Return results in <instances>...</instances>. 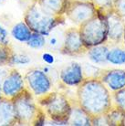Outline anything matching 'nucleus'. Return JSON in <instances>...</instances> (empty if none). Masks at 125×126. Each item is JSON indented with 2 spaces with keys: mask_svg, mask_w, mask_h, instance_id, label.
<instances>
[{
  "mask_svg": "<svg viewBox=\"0 0 125 126\" xmlns=\"http://www.w3.org/2000/svg\"><path fill=\"white\" fill-rule=\"evenodd\" d=\"M77 102L91 119L106 114L113 106L111 92L98 77L85 78L77 87Z\"/></svg>",
  "mask_w": 125,
  "mask_h": 126,
  "instance_id": "f257e3e1",
  "label": "nucleus"
},
{
  "mask_svg": "<svg viewBox=\"0 0 125 126\" xmlns=\"http://www.w3.org/2000/svg\"><path fill=\"white\" fill-rule=\"evenodd\" d=\"M12 101L17 119V124L37 126L45 123V111L34 100V95L27 88Z\"/></svg>",
  "mask_w": 125,
  "mask_h": 126,
  "instance_id": "f03ea898",
  "label": "nucleus"
},
{
  "mask_svg": "<svg viewBox=\"0 0 125 126\" xmlns=\"http://www.w3.org/2000/svg\"><path fill=\"white\" fill-rule=\"evenodd\" d=\"M38 103L50 121L60 123L61 125H68L72 103L66 95L60 92H48L38 98Z\"/></svg>",
  "mask_w": 125,
  "mask_h": 126,
  "instance_id": "7ed1b4c3",
  "label": "nucleus"
},
{
  "mask_svg": "<svg viewBox=\"0 0 125 126\" xmlns=\"http://www.w3.org/2000/svg\"><path fill=\"white\" fill-rule=\"evenodd\" d=\"M64 16H56L47 13L39 6L38 2L26 10L24 21L29 27L32 32L47 36L55 28L64 22Z\"/></svg>",
  "mask_w": 125,
  "mask_h": 126,
  "instance_id": "20e7f679",
  "label": "nucleus"
},
{
  "mask_svg": "<svg viewBox=\"0 0 125 126\" xmlns=\"http://www.w3.org/2000/svg\"><path fill=\"white\" fill-rule=\"evenodd\" d=\"M108 29L107 18L99 14L78 26L82 42L88 49L94 46L106 43L108 40Z\"/></svg>",
  "mask_w": 125,
  "mask_h": 126,
  "instance_id": "39448f33",
  "label": "nucleus"
},
{
  "mask_svg": "<svg viewBox=\"0 0 125 126\" xmlns=\"http://www.w3.org/2000/svg\"><path fill=\"white\" fill-rule=\"evenodd\" d=\"M26 87L35 97H41L50 92L52 82L45 71L38 69L28 70L25 75Z\"/></svg>",
  "mask_w": 125,
  "mask_h": 126,
  "instance_id": "423d86ee",
  "label": "nucleus"
},
{
  "mask_svg": "<svg viewBox=\"0 0 125 126\" xmlns=\"http://www.w3.org/2000/svg\"><path fill=\"white\" fill-rule=\"evenodd\" d=\"M98 15L97 9L92 2H79L70 0L66 17L76 25H81Z\"/></svg>",
  "mask_w": 125,
  "mask_h": 126,
  "instance_id": "0eeeda50",
  "label": "nucleus"
},
{
  "mask_svg": "<svg viewBox=\"0 0 125 126\" xmlns=\"http://www.w3.org/2000/svg\"><path fill=\"white\" fill-rule=\"evenodd\" d=\"M60 52L68 56H81L88 52V48L82 42L78 28H69L65 30Z\"/></svg>",
  "mask_w": 125,
  "mask_h": 126,
  "instance_id": "6e6552de",
  "label": "nucleus"
},
{
  "mask_svg": "<svg viewBox=\"0 0 125 126\" xmlns=\"http://www.w3.org/2000/svg\"><path fill=\"white\" fill-rule=\"evenodd\" d=\"M25 79L16 69H11L1 84V92L3 97L13 100L25 89Z\"/></svg>",
  "mask_w": 125,
  "mask_h": 126,
  "instance_id": "1a4fd4ad",
  "label": "nucleus"
},
{
  "mask_svg": "<svg viewBox=\"0 0 125 126\" xmlns=\"http://www.w3.org/2000/svg\"><path fill=\"white\" fill-rule=\"evenodd\" d=\"M60 81L69 87H78L85 79L83 69L78 62H71L66 65L60 74Z\"/></svg>",
  "mask_w": 125,
  "mask_h": 126,
  "instance_id": "9d476101",
  "label": "nucleus"
},
{
  "mask_svg": "<svg viewBox=\"0 0 125 126\" xmlns=\"http://www.w3.org/2000/svg\"><path fill=\"white\" fill-rule=\"evenodd\" d=\"M98 78L111 92L125 87V69H105L101 71Z\"/></svg>",
  "mask_w": 125,
  "mask_h": 126,
  "instance_id": "9b49d317",
  "label": "nucleus"
},
{
  "mask_svg": "<svg viewBox=\"0 0 125 126\" xmlns=\"http://www.w3.org/2000/svg\"><path fill=\"white\" fill-rule=\"evenodd\" d=\"M108 21V39L114 43H120L123 40L125 30V21L123 17L118 16L115 12L106 17Z\"/></svg>",
  "mask_w": 125,
  "mask_h": 126,
  "instance_id": "f8f14e48",
  "label": "nucleus"
},
{
  "mask_svg": "<svg viewBox=\"0 0 125 126\" xmlns=\"http://www.w3.org/2000/svg\"><path fill=\"white\" fill-rule=\"evenodd\" d=\"M17 124L14 103L11 99L2 97L0 99V126Z\"/></svg>",
  "mask_w": 125,
  "mask_h": 126,
  "instance_id": "ddd939ff",
  "label": "nucleus"
},
{
  "mask_svg": "<svg viewBox=\"0 0 125 126\" xmlns=\"http://www.w3.org/2000/svg\"><path fill=\"white\" fill-rule=\"evenodd\" d=\"M37 2L45 11L51 15L64 16L70 0H37Z\"/></svg>",
  "mask_w": 125,
  "mask_h": 126,
  "instance_id": "4468645a",
  "label": "nucleus"
},
{
  "mask_svg": "<svg viewBox=\"0 0 125 126\" xmlns=\"http://www.w3.org/2000/svg\"><path fill=\"white\" fill-rule=\"evenodd\" d=\"M68 125L74 126H91L92 125L91 118L89 114L79 107L78 102L76 101L72 103L71 112L68 120Z\"/></svg>",
  "mask_w": 125,
  "mask_h": 126,
  "instance_id": "2eb2a0df",
  "label": "nucleus"
},
{
  "mask_svg": "<svg viewBox=\"0 0 125 126\" xmlns=\"http://www.w3.org/2000/svg\"><path fill=\"white\" fill-rule=\"evenodd\" d=\"M109 47L105 44L98 45L91 47L88 49V56L90 60L93 63L96 64H101V63L108 62L107 61V55L109 52Z\"/></svg>",
  "mask_w": 125,
  "mask_h": 126,
  "instance_id": "dca6fc26",
  "label": "nucleus"
},
{
  "mask_svg": "<svg viewBox=\"0 0 125 126\" xmlns=\"http://www.w3.org/2000/svg\"><path fill=\"white\" fill-rule=\"evenodd\" d=\"M107 123L109 126H124L125 110L113 105L105 114Z\"/></svg>",
  "mask_w": 125,
  "mask_h": 126,
  "instance_id": "f3484780",
  "label": "nucleus"
},
{
  "mask_svg": "<svg viewBox=\"0 0 125 126\" xmlns=\"http://www.w3.org/2000/svg\"><path fill=\"white\" fill-rule=\"evenodd\" d=\"M32 33H33L32 30L26 24L25 21H21V22L16 24L11 30L13 38L22 43H27L31 37Z\"/></svg>",
  "mask_w": 125,
  "mask_h": 126,
  "instance_id": "a211bd4d",
  "label": "nucleus"
},
{
  "mask_svg": "<svg viewBox=\"0 0 125 126\" xmlns=\"http://www.w3.org/2000/svg\"><path fill=\"white\" fill-rule=\"evenodd\" d=\"M64 31H60L56 28L47 35V39H46V44L52 48L53 50H60L63 46V42H64Z\"/></svg>",
  "mask_w": 125,
  "mask_h": 126,
  "instance_id": "6ab92c4d",
  "label": "nucleus"
},
{
  "mask_svg": "<svg viewBox=\"0 0 125 126\" xmlns=\"http://www.w3.org/2000/svg\"><path fill=\"white\" fill-rule=\"evenodd\" d=\"M94 6L100 16L107 17L114 12L116 0H92Z\"/></svg>",
  "mask_w": 125,
  "mask_h": 126,
  "instance_id": "aec40b11",
  "label": "nucleus"
},
{
  "mask_svg": "<svg viewBox=\"0 0 125 126\" xmlns=\"http://www.w3.org/2000/svg\"><path fill=\"white\" fill-rule=\"evenodd\" d=\"M107 61L114 65H122L125 63V49L112 48L109 49L107 55Z\"/></svg>",
  "mask_w": 125,
  "mask_h": 126,
  "instance_id": "412c9836",
  "label": "nucleus"
},
{
  "mask_svg": "<svg viewBox=\"0 0 125 126\" xmlns=\"http://www.w3.org/2000/svg\"><path fill=\"white\" fill-rule=\"evenodd\" d=\"M27 44H28V47H30L31 48L38 49V48L43 47L46 45V38H45L44 35L33 32L30 38L27 42Z\"/></svg>",
  "mask_w": 125,
  "mask_h": 126,
  "instance_id": "4be33fe9",
  "label": "nucleus"
},
{
  "mask_svg": "<svg viewBox=\"0 0 125 126\" xmlns=\"http://www.w3.org/2000/svg\"><path fill=\"white\" fill-rule=\"evenodd\" d=\"M111 96H112L113 105H116L125 110V87L119 91L111 92Z\"/></svg>",
  "mask_w": 125,
  "mask_h": 126,
  "instance_id": "5701e85b",
  "label": "nucleus"
},
{
  "mask_svg": "<svg viewBox=\"0 0 125 126\" xmlns=\"http://www.w3.org/2000/svg\"><path fill=\"white\" fill-rule=\"evenodd\" d=\"M14 55L8 46L3 45L0 47V65L4 66L7 63H10L11 58Z\"/></svg>",
  "mask_w": 125,
  "mask_h": 126,
  "instance_id": "b1692460",
  "label": "nucleus"
},
{
  "mask_svg": "<svg viewBox=\"0 0 125 126\" xmlns=\"http://www.w3.org/2000/svg\"><path fill=\"white\" fill-rule=\"evenodd\" d=\"M30 62V59L26 55H13L10 60V64H16V65H23Z\"/></svg>",
  "mask_w": 125,
  "mask_h": 126,
  "instance_id": "393cba45",
  "label": "nucleus"
},
{
  "mask_svg": "<svg viewBox=\"0 0 125 126\" xmlns=\"http://www.w3.org/2000/svg\"><path fill=\"white\" fill-rule=\"evenodd\" d=\"M114 12L121 17H125V0H116Z\"/></svg>",
  "mask_w": 125,
  "mask_h": 126,
  "instance_id": "a878e982",
  "label": "nucleus"
},
{
  "mask_svg": "<svg viewBox=\"0 0 125 126\" xmlns=\"http://www.w3.org/2000/svg\"><path fill=\"white\" fill-rule=\"evenodd\" d=\"M42 60L47 64H52L54 62V57L50 53H44L42 55Z\"/></svg>",
  "mask_w": 125,
  "mask_h": 126,
  "instance_id": "bb28decb",
  "label": "nucleus"
},
{
  "mask_svg": "<svg viewBox=\"0 0 125 126\" xmlns=\"http://www.w3.org/2000/svg\"><path fill=\"white\" fill-rule=\"evenodd\" d=\"M6 38V30L0 25V40L3 41Z\"/></svg>",
  "mask_w": 125,
  "mask_h": 126,
  "instance_id": "cd10ccee",
  "label": "nucleus"
},
{
  "mask_svg": "<svg viewBox=\"0 0 125 126\" xmlns=\"http://www.w3.org/2000/svg\"><path fill=\"white\" fill-rule=\"evenodd\" d=\"M73 1H79V2H92V0H73Z\"/></svg>",
  "mask_w": 125,
  "mask_h": 126,
  "instance_id": "c85d7f7f",
  "label": "nucleus"
},
{
  "mask_svg": "<svg viewBox=\"0 0 125 126\" xmlns=\"http://www.w3.org/2000/svg\"><path fill=\"white\" fill-rule=\"evenodd\" d=\"M3 97V95H2V92H1V87H0V99Z\"/></svg>",
  "mask_w": 125,
  "mask_h": 126,
  "instance_id": "c756f323",
  "label": "nucleus"
},
{
  "mask_svg": "<svg viewBox=\"0 0 125 126\" xmlns=\"http://www.w3.org/2000/svg\"><path fill=\"white\" fill-rule=\"evenodd\" d=\"M123 41H124V44H125V30H124V36H123Z\"/></svg>",
  "mask_w": 125,
  "mask_h": 126,
  "instance_id": "7c9ffc66",
  "label": "nucleus"
},
{
  "mask_svg": "<svg viewBox=\"0 0 125 126\" xmlns=\"http://www.w3.org/2000/svg\"><path fill=\"white\" fill-rule=\"evenodd\" d=\"M124 126H125V122H124Z\"/></svg>",
  "mask_w": 125,
  "mask_h": 126,
  "instance_id": "2f4dec72",
  "label": "nucleus"
}]
</instances>
